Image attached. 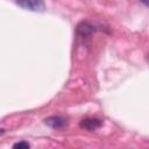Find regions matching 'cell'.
<instances>
[{
    "instance_id": "5",
    "label": "cell",
    "mask_w": 149,
    "mask_h": 149,
    "mask_svg": "<svg viewBox=\"0 0 149 149\" xmlns=\"http://www.w3.org/2000/svg\"><path fill=\"white\" fill-rule=\"evenodd\" d=\"M30 147V144L28 143V142H17V143H15V144H13V148H15V149H28Z\"/></svg>"
},
{
    "instance_id": "6",
    "label": "cell",
    "mask_w": 149,
    "mask_h": 149,
    "mask_svg": "<svg viewBox=\"0 0 149 149\" xmlns=\"http://www.w3.org/2000/svg\"><path fill=\"white\" fill-rule=\"evenodd\" d=\"M141 1H142V2L144 3V5H147V6H149V0H141Z\"/></svg>"
},
{
    "instance_id": "1",
    "label": "cell",
    "mask_w": 149,
    "mask_h": 149,
    "mask_svg": "<svg viewBox=\"0 0 149 149\" xmlns=\"http://www.w3.org/2000/svg\"><path fill=\"white\" fill-rule=\"evenodd\" d=\"M15 2L21 8L30 12L42 13L45 10V3L43 0H15Z\"/></svg>"
},
{
    "instance_id": "4",
    "label": "cell",
    "mask_w": 149,
    "mask_h": 149,
    "mask_svg": "<svg viewBox=\"0 0 149 149\" xmlns=\"http://www.w3.org/2000/svg\"><path fill=\"white\" fill-rule=\"evenodd\" d=\"M93 30H94L93 27L90 26V24L86 23V22H83L81 24H79V26H78V29H77L78 34L81 35V36H87V35H90Z\"/></svg>"
},
{
    "instance_id": "2",
    "label": "cell",
    "mask_w": 149,
    "mask_h": 149,
    "mask_svg": "<svg viewBox=\"0 0 149 149\" xmlns=\"http://www.w3.org/2000/svg\"><path fill=\"white\" fill-rule=\"evenodd\" d=\"M80 128L83 129H86V130H90V132H93V130H97L98 128H100L102 126V121L99 120V119H93V118H87V119H84L80 121L79 123Z\"/></svg>"
},
{
    "instance_id": "3",
    "label": "cell",
    "mask_w": 149,
    "mask_h": 149,
    "mask_svg": "<svg viewBox=\"0 0 149 149\" xmlns=\"http://www.w3.org/2000/svg\"><path fill=\"white\" fill-rule=\"evenodd\" d=\"M44 122L52 129H62L66 126V120L62 116H49L44 120Z\"/></svg>"
}]
</instances>
